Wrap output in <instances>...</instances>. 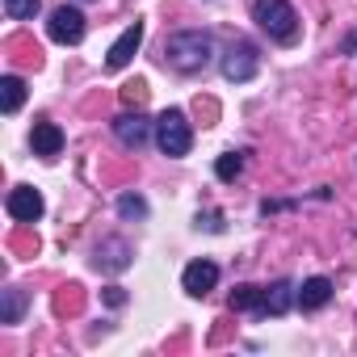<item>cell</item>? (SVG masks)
I'll return each instance as SVG.
<instances>
[{"label":"cell","instance_id":"obj_15","mask_svg":"<svg viewBox=\"0 0 357 357\" xmlns=\"http://www.w3.org/2000/svg\"><path fill=\"white\" fill-rule=\"evenodd\" d=\"M231 311H257V315H265V290L261 286H236L231 290Z\"/></svg>","mask_w":357,"mask_h":357},{"label":"cell","instance_id":"obj_19","mask_svg":"<svg viewBox=\"0 0 357 357\" xmlns=\"http://www.w3.org/2000/svg\"><path fill=\"white\" fill-rule=\"evenodd\" d=\"M240 172H244V151H227V155H219V164H215V176H219V181H236Z\"/></svg>","mask_w":357,"mask_h":357},{"label":"cell","instance_id":"obj_25","mask_svg":"<svg viewBox=\"0 0 357 357\" xmlns=\"http://www.w3.org/2000/svg\"><path fill=\"white\" fill-rule=\"evenodd\" d=\"M105 303H109V307H122V303H126V290H122V286H109V290H105Z\"/></svg>","mask_w":357,"mask_h":357},{"label":"cell","instance_id":"obj_20","mask_svg":"<svg viewBox=\"0 0 357 357\" xmlns=\"http://www.w3.org/2000/svg\"><path fill=\"white\" fill-rule=\"evenodd\" d=\"M38 9H43V0H5L9 22H30V17H38Z\"/></svg>","mask_w":357,"mask_h":357},{"label":"cell","instance_id":"obj_7","mask_svg":"<svg viewBox=\"0 0 357 357\" xmlns=\"http://www.w3.org/2000/svg\"><path fill=\"white\" fill-rule=\"evenodd\" d=\"M114 135H118V143H122V147L139 151V147L151 139V122L143 118V109H135V114L126 109V114H118V118H114Z\"/></svg>","mask_w":357,"mask_h":357},{"label":"cell","instance_id":"obj_6","mask_svg":"<svg viewBox=\"0 0 357 357\" xmlns=\"http://www.w3.org/2000/svg\"><path fill=\"white\" fill-rule=\"evenodd\" d=\"M143 34H147V26H143V22H130V26L122 30V38L109 47V55H105V68H109V72H122V68L135 59V51L143 47Z\"/></svg>","mask_w":357,"mask_h":357},{"label":"cell","instance_id":"obj_9","mask_svg":"<svg viewBox=\"0 0 357 357\" xmlns=\"http://www.w3.org/2000/svg\"><path fill=\"white\" fill-rule=\"evenodd\" d=\"M181 286H185V294L206 298V294L219 286V265H215V261H190L185 273H181Z\"/></svg>","mask_w":357,"mask_h":357},{"label":"cell","instance_id":"obj_8","mask_svg":"<svg viewBox=\"0 0 357 357\" xmlns=\"http://www.w3.org/2000/svg\"><path fill=\"white\" fill-rule=\"evenodd\" d=\"M5 211H9L17 223H38V219H43V194L30 190V185H17V190H9V198H5Z\"/></svg>","mask_w":357,"mask_h":357},{"label":"cell","instance_id":"obj_26","mask_svg":"<svg viewBox=\"0 0 357 357\" xmlns=\"http://www.w3.org/2000/svg\"><path fill=\"white\" fill-rule=\"evenodd\" d=\"M344 51H357V34H353V38H349V43H344Z\"/></svg>","mask_w":357,"mask_h":357},{"label":"cell","instance_id":"obj_22","mask_svg":"<svg viewBox=\"0 0 357 357\" xmlns=\"http://www.w3.org/2000/svg\"><path fill=\"white\" fill-rule=\"evenodd\" d=\"M118 215H122V219H147V202H143L139 194H122V198H118Z\"/></svg>","mask_w":357,"mask_h":357},{"label":"cell","instance_id":"obj_5","mask_svg":"<svg viewBox=\"0 0 357 357\" xmlns=\"http://www.w3.org/2000/svg\"><path fill=\"white\" fill-rule=\"evenodd\" d=\"M47 34H51L55 43H63V47H76V43L84 38V13L72 9V5H59V9L51 13V22H47Z\"/></svg>","mask_w":357,"mask_h":357},{"label":"cell","instance_id":"obj_1","mask_svg":"<svg viewBox=\"0 0 357 357\" xmlns=\"http://www.w3.org/2000/svg\"><path fill=\"white\" fill-rule=\"evenodd\" d=\"M215 59V38L206 30H176L164 38V63L181 76H194V72H206Z\"/></svg>","mask_w":357,"mask_h":357},{"label":"cell","instance_id":"obj_17","mask_svg":"<svg viewBox=\"0 0 357 357\" xmlns=\"http://www.w3.org/2000/svg\"><path fill=\"white\" fill-rule=\"evenodd\" d=\"M22 311H26V294L22 290L0 294V324H22Z\"/></svg>","mask_w":357,"mask_h":357},{"label":"cell","instance_id":"obj_12","mask_svg":"<svg viewBox=\"0 0 357 357\" xmlns=\"http://www.w3.org/2000/svg\"><path fill=\"white\" fill-rule=\"evenodd\" d=\"M328 298H332V282H328V278H307V282L298 286V298H294V303H298L303 311H319Z\"/></svg>","mask_w":357,"mask_h":357},{"label":"cell","instance_id":"obj_21","mask_svg":"<svg viewBox=\"0 0 357 357\" xmlns=\"http://www.w3.org/2000/svg\"><path fill=\"white\" fill-rule=\"evenodd\" d=\"M147 97H151L147 80H130V84H122V105H126V109H143Z\"/></svg>","mask_w":357,"mask_h":357},{"label":"cell","instance_id":"obj_14","mask_svg":"<svg viewBox=\"0 0 357 357\" xmlns=\"http://www.w3.org/2000/svg\"><path fill=\"white\" fill-rule=\"evenodd\" d=\"M294 298H298V290H294L290 282H273V286L265 290V315H286Z\"/></svg>","mask_w":357,"mask_h":357},{"label":"cell","instance_id":"obj_18","mask_svg":"<svg viewBox=\"0 0 357 357\" xmlns=\"http://www.w3.org/2000/svg\"><path fill=\"white\" fill-rule=\"evenodd\" d=\"M9 248H13L17 257H34V252H38V236H34V223H22V227L9 236Z\"/></svg>","mask_w":357,"mask_h":357},{"label":"cell","instance_id":"obj_16","mask_svg":"<svg viewBox=\"0 0 357 357\" xmlns=\"http://www.w3.org/2000/svg\"><path fill=\"white\" fill-rule=\"evenodd\" d=\"M26 101V80L22 76H5L0 80V105H5V114H17Z\"/></svg>","mask_w":357,"mask_h":357},{"label":"cell","instance_id":"obj_10","mask_svg":"<svg viewBox=\"0 0 357 357\" xmlns=\"http://www.w3.org/2000/svg\"><path fill=\"white\" fill-rule=\"evenodd\" d=\"M93 265H97V269H105V273H122V269L130 265V244H126V240H118V236L101 240V244H97Z\"/></svg>","mask_w":357,"mask_h":357},{"label":"cell","instance_id":"obj_2","mask_svg":"<svg viewBox=\"0 0 357 357\" xmlns=\"http://www.w3.org/2000/svg\"><path fill=\"white\" fill-rule=\"evenodd\" d=\"M252 22L273 43H294L298 38V13H294L290 0H252Z\"/></svg>","mask_w":357,"mask_h":357},{"label":"cell","instance_id":"obj_23","mask_svg":"<svg viewBox=\"0 0 357 357\" xmlns=\"http://www.w3.org/2000/svg\"><path fill=\"white\" fill-rule=\"evenodd\" d=\"M194 109H198L202 126H211V122L219 118V101H215V97H198V101H194Z\"/></svg>","mask_w":357,"mask_h":357},{"label":"cell","instance_id":"obj_13","mask_svg":"<svg viewBox=\"0 0 357 357\" xmlns=\"http://www.w3.org/2000/svg\"><path fill=\"white\" fill-rule=\"evenodd\" d=\"M51 307H55V315H59V319H68V315H80V311H84V290H80L76 282H68V286H59V290H55Z\"/></svg>","mask_w":357,"mask_h":357},{"label":"cell","instance_id":"obj_3","mask_svg":"<svg viewBox=\"0 0 357 357\" xmlns=\"http://www.w3.org/2000/svg\"><path fill=\"white\" fill-rule=\"evenodd\" d=\"M155 147L164 151V155H190V147H194V130H190V118L181 114V109H164L160 118H155Z\"/></svg>","mask_w":357,"mask_h":357},{"label":"cell","instance_id":"obj_11","mask_svg":"<svg viewBox=\"0 0 357 357\" xmlns=\"http://www.w3.org/2000/svg\"><path fill=\"white\" fill-rule=\"evenodd\" d=\"M30 147H34V155H59L63 151V130L55 126V122H34V130H30Z\"/></svg>","mask_w":357,"mask_h":357},{"label":"cell","instance_id":"obj_24","mask_svg":"<svg viewBox=\"0 0 357 357\" xmlns=\"http://www.w3.org/2000/svg\"><path fill=\"white\" fill-rule=\"evenodd\" d=\"M198 227H206V231H223V215H215V211H211L206 219L198 215Z\"/></svg>","mask_w":357,"mask_h":357},{"label":"cell","instance_id":"obj_4","mask_svg":"<svg viewBox=\"0 0 357 357\" xmlns=\"http://www.w3.org/2000/svg\"><path fill=\"white\" fill-rule=\"evenodd\" d=\"M257 68H261V51H257L252 43L236 38V43L223 51V76H227L231 84H244V80H252V76H257Z\"/></svg>","mask_w":357,"mask_h":357}]
</instances>
